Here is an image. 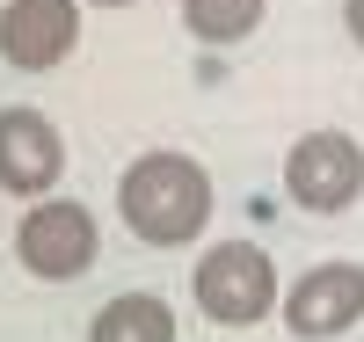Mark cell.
I'll list each match as a JSON object with an SVG mask.
<instances>
[{"label": "cell", "mask_w": 364, "mask_h": 342, "mask_svg": "<svg viewBox=\"0 0 364 342\" xmlns=\"http://www.w3.org/2000/svg\"><path fill=\"white\" fill-rule=\"evenodd\" d=\"M117 211L146 247H190L211 226V175L190 153H139L117 182Z\"/></svg>", "instance_id": "obj_1"}, {"label": "cell", "mask_w": 364, "mask_h": 342, "mask_svg": "<svg viewBox=\"0 0 364 342\" xmlns=\"http://www.w3.org/2000/svg\"><path fill=\"white\" fill-rule=\"evenodd\" d=\"M190 292H197V314L211 328H255V321H269V306H277V262H269L255 240H219L197 262Z\"/></svg>", "instance_id": "obj_2"}, {"label": "cell", "mask_w": 364, "mask_h": 342, "mask_svg": "<svg viewBox=\"0 0 364 342\" xmlns=\"http://www.w3.org/2000/svg\"><path fill=\"white\" fill-rule=\"evenodd\" d=\"M95 247H102L95 211L73 204V197H37L22 211V226H15V255H22V269L37 284H73L95 262Z\"/></svg>", "instance_id": "obj_3"}, {"label": "cell", "mask_w": 364, "mask_h": 342, "mask_svg": "<svg viewBox=\"0 0 364 342\" xmlns=\"http://www.w3.org/2000/svg\"><path fill=\"white\" fill-rule=\"evenodd\" d=\"M284 190L299 211H321V219H336L364 197V153L350 132H306L291 153H284Z\"/></svg>", "instance_id": "obj_4"}, {"label": "cell", "mask_w": 364, "mask_h": 342, "mask_svg": "<svg viewBox=\"0 0 364 342\" xmlns=\"http://www.w3.org/2000/svg\"><path fill=\"white\" fill-rule=\"evenodd\" d=\"M364 321V262H321L284 292V328L299 342H336Z\"/></svg>", "instance_id": "obj_5"}, {"label": "cell", "mask_w": 364, "mask_h": 342, "mask_svg": "<svg viewBox=\"0 0 364 342\" xmlns=\"http://www.w3.org/2000/svg\"><path fill=\"white\" fill-rule=\"evenodd\" d=\"M80 44V0H8L0 8V58L15 73H51Z\"/></svg>", "instance_id": "obj_6"}, {"label": "cell", "mask_w": 364, "mask_h": 342, "mask_svg": "<svg viewBox=\"0 0 364 342\" xmlns=\"http://www.w3.org/2000/svg\"><path fill=\"white\" fill-rule=\"evenodd\" d=\"M66 175V139L44 109H0V190L8 197H51Z\"/></svg>", "instance_id": "obj_7"}, {"label": "cell", "mask_w": 364, "mask_h": 342, "mask_svg": "<svg viewBox=\"0 0 364 342\" xmlns=\"http://www.w3.org/2000/svg\"><path fill=\"white\" fill-rule=\"evenodd\" d=\"M87 342H175V314L161 292H124L87 321Z\"/></svg>", "instance_id": "obj_8"}, {"label": "cell", "mask_w": 364, "mask_h": 342, "mask_svg": "<svg viewBox=\"0 0 364 342\" xmlns=\"http://www.w3.org/2000/svg\"><path fill=\"white\" fill-rule=\"evenodd\" d=\"M269 0H182V22H190V37L197 44H240V37H255V22H262Z\"/></svg>", "instance_id": "obj_9"}, {"label": "cell", "mask_w": 364, "mask_h": 342, "mask_svg": "<svg viewBox=\"0 0 364 342\" xmlns=\"http://www.w3.org/2000/svg\"><path fill=\"white\" fill-rule=\"evenodd\" d=\"M343 22H350V37H357V51H364V0H343Z\"/></svg>", "instance_id": "obj_10"}, {"label": "cell", "mask_w": 364, "mask_h": 342, "mask_svg": "<svg viewBox=\"0 0 364 342\" xmlns=\"http://www.w3.org/2000/svg\"><path fill=\"white\" fill-rule=\"evenodd\" d=\"M95 8H132V0H95Z\"/></svg>", "instance_id": "obj_11"}]
</instances>
